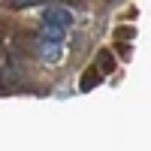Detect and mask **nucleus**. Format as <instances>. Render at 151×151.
<instances>
[{
	"mask_svg": "<svg viewBox=\"0 0 151 151\" xmlns=\"http://www.w3.org/2000/svg\"><path fill=\"white\" fill-rule=\"evenodd\" d=\"M73 21H76V15L67 9V6H45V12H42V24H55V27H64V30H70L73 27Z\"/></svg>",
	"mask_w": 151,
	"mask_h": 151,
	"instance_id": "nucleus-1",
	"label": "nucleus"
},
{
	"mask_svg": "<svg viewBox=\"0 0 151 151\" xmlns=\"http://www.w3.org/2000/svg\"><path fill=\"white\" fill-rule=\"evenodd\" d=\"M36 58L42 60V64L55 67L64 60V42H48V40H40L36 42Z\"/></svg>",
	"mask_w": 151,
	"mask_h": 151,
	"instance_id": "nucleus-2",
	"label": "nucleus"
},
{
	"mask_svg": "<svg viewBox=\"0 0 151 151\" xmlns=\"http://www.w3.org/2000/svg\"><path fill=\"white\" fill-rule=\"evenodd\" d=\"M40 40L64 42V40H67V30H64V27H55V24H42V27H40Z\"/></svg>",
	"mask_w": 151,
	"mask_h": 151,
	"instance_id": "nucleus-3",
	"label": "nucleus"
},
{
	"mask_svg": "<svg viewBox=\"0 0 151 151\" xmlns=\"http://www.w3.org/2000/svg\"><path fill=\"white\" fill-rule=\"evenodd\" d=\"M97 67H100V70H97L100 76H103V73H112V70H115V58H112L109 52H100V55H97Z\"/></svg>",
	"mask_w": 151,
	"mask_h": 151,
	"instance_id": "nucleus-4",
	"label": "nucleus"
},
{
	"mask_svg": "<svg viewBox=\"0 0 151 151\" xmlns=\"http://www.w3.org/2000/svg\"><path fill=\"white\" fill-rule=\"evenodd\" d=\"M97 82H100V73H97V70H91V76H82V91H91Z\"/></svg>",
	"mask_w": 151,
	"mask_h": 151,
	"instance_id": "nucleus-5",
	"label": "nucleus"
},
{
	"mask_svg": "<svg viewBox=\"0 0 151 151\" xmlns=\"http://www.w3.org/2000/svg\"><path fill=\"white\" fill-rule=\"evenodd\" d=\"M12 9H27V6H40L42 0H6Z\"/></svg>",
	"mask_w": 151,
	"mask_h": 151,
	"instance_id": "nucleus-6",
	"label": "nucleus"
}]
</instances>
